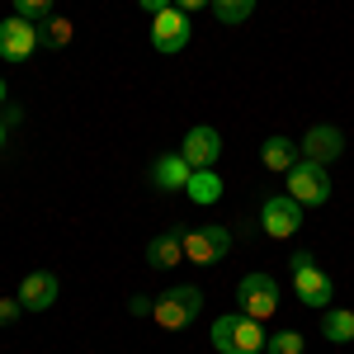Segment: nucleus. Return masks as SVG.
<instances>
[{
	"label": "nucleus",
	"instance_id": "1",
	"mask_svg": "<svg viewBox=\"0 0 354 354\" xmlns=\"http://www.w3.org/2000/svg\"><path fill=\"white\" fill-rule=\"evenodd\" d=\"M208 335H213V350H218V354H265V340H270L265 322H255V317H241V312H232V317H218Z\"/></svg>",
	"mask_w": 354,
	"mask_h": 354
},
{
	"label": "nucleus",
	"instance_id": "2",
	"mask_svg": "<svg viewBox=\"0 0 354 354\" xmlns=\"http://www.w3.org/2000/svg\"><path fill=\"white\" fill-rule=\"evenodd\" d=\"M288 274H293V293H298L307 307H322V312H326L330 298H335V283H330L326 270H317V255H312V250H293V255H288Z\"/></svg>",
	"mask_w": 354,
	"mask_h": 354
},
{
	"label": "nucleus",
	"instance_id": "3",
	"mask_svg": "<svg viewBox=\"0 0 354 354\" xmlns=\"http://www.w3.org/2000/svg\"><path fill=\"white\" fill-rule=\"evenodd\" d=\"M198 312H203V293H198L194 283H180V288L161 293L156 307H151V317H156V326H161V330H185Z\"/></svg>",
	"mask_w": 354,
	"mask_h": 354
},
{
	"label": "nucleus",
	"instance_id": "4",
	"mask_svg": "<svg viewBox=\"0 0 354 354\" xmlns=\"http://www.w3.org/2000/svg\"><path fill=\"white\" fill-rule=\"evenodd\" d=\"M302 222H307V208H302L298 198H288V194H270V198L260 203V232L274 236V241L298 236Z\"/></svg>",
	"mask_w": 354,
	"mask_h": 354
},
{
	"label": "nucleus",
	"instance_id": "5",
	"mask_svg": "<svg viewBox=\"0 0 354 354\" xmlns=\"http://www.w3.org/2000/svg\"><path fill=\"white\" fill-rule=\"evenodd\" d=\"M283 194L288 198H298L302 208H317V203H326L330 198V175H326V165H317V161H298L288 175H283Z\"/></svg>",
	"mask_w": 354,
	"mask_h": 354
},
{
	"label": "nucleus",
	"instance_id": "6",
	"mask_svg": "<svg viewBox=\"0 0 354 354\" xmlns=\"http://www.w3.org/2000/svg\"><path fill=\"white\" fill-rule=\"evenodd\" d=\"M236 307H241V317L270 322L274 312H279V283H274L270 274H245L241 283H236Z\"/></svg>",
	"mask_w": 354,
	"mask_h": 354
},
{
	"label": "nucleus",
	"instance_id": "7",
	"mask_svg": "<svg viewBox=\"0 0 354 354\" xmlns=\"http://www.w3.org/2000/svg\"><path fill=\"white\" fill-rule=\"evenodd\" d=\"M189 15L180 10V5H170V10H161V15H151V48L156 53H185L189 48Z\"/></svg>",
	"mask_w": 354,
	"mask_h": 354
},
{
	"label": "nucleus",
	"instance_id": "8",
	"mask_svg": "<svg viewBox=\"0 0 354 354\" xmlns=\"http://www.w3.org/2000/svg\"><path fill=\"white\" fill-rule=\"evenodd\" d=\"M38 24L33 19H19V15H10V19H0V62H28V57L38 53Z\"/></svg>",
	"mask_w": 354,
	"mask_h": 354
},
{
	"label": "nucleus",
	"instance_id": "9",
	"mask_svg": "<svg viewBox=\"0 0 354 354\" xmlns=\"http://www.w3.org/2000/svg\"><path fill=\"white\" fill-rule=\"evenodd\" d=\"M232 250V232L227 227H198V232H185V260L189 265H218Z\"/></svg>",
	"mask_w": 354,
	"mask_h": 354
},
{
	"label": "nucleus",
	"instance_id": "10",
	"mask_svg": "<svg viewBox=\"0 0 354 354\" xmlns=\"http://www.w3.org/2000/svg\"><path fill=\"white\" fill-rule=\"evenodd\" d=\"M298 151H302V161L330 165L340 151H345V133H340L335 123H312V128L298 137Z\"/></svg>",
	"mask_w": 354,
	"mask_h": 354
},
{
	"label": "nucleus",
	"instance_id": "11",
	"mask_svg": "<svg viewBox=\"0 0 354 354\" xmlns=\"http://www.w3.org/2000/svg\"><path fill=\"white\" fill-rule=\"evenodd\" d=\"M180 156H185L194 170L218 165V156H222V133H218V128H208V123L189 128V133H185V142H180Z\"/></svg>",
	"mask_w": 354,
	"mask_h": 354
},
{
	"label": "nucleus",
	"instance_id": "12",
	"mask_svg": "<svg viewBox=\"0 0 354 354\" xmlns=\"http://www.w3.org/2000/svg\"><path fill=\"white\" fill-rule=\"evenodd\" d=\"M57 293H62V283H57V274L53 270H33V274H24V283H19V307L24 312H48L57 302Z\"/></svg>",
	"mask_w": 354,
	"mask_h": 354
},
{
	"label": "nucleus",
	"instance_id": "13",
	"mask_svg": "<svg viewBox=\"0 0 354 354\" xmlns=\"http://www.w3.org/2000/svg\"><path fill=\"white\" fill-rule=\"evenodd\" d=\"M194 165L180 156V151H165V156H156V165H151V185L161 194H180L185 185H189Z\"/></svg>",
	"mask_w": 354,
	"mask_h": 354
},
{
	"label": "nucleus",
	"instance_id": "14",
	"mask_svg": "<svg viewBox=\"0 0 354 354\" xmlns=\"http://www.w3.org/2000/svg\"><path fill=\"white\" fill-rule=\"evenodd\" d=\"M298 161H302V151H298V142H293V137L274 133V137H265V142H260V165H265V170H274V175H288Z\"/></svg>",
	"mask_w": 354,
	"mask_h": 354
},
{
	"label": "nucleus",
	"instance_id": "15",
	"mask_svg": "<svg viewBox=\"0 0 354 354\" xmlns=\"http://www.w3.org/2000/svg\"><path fill=\"white\" fill-rule=\"evenodd\" d=\"M180 260H185V232L180 227H170V232L147 241V265L151 270H175Z\"/></svg>",
	"mask_w": 354,
	"mask_h": 354
},
{
	"label": "nucleus",
	"instance_id": "16",
	"mask_svg": "<svg viewBox=\"0 0 354 354\" xmlns=\"http://www.w3.org/2000/svg\"><path fill=\"white\" fill-rule=\"evenodd\" d=\"M185 194H189L198 208H213V203H222V194H227V185H222V175L208 165V170H194L189 185H185Z\"/></svg>",
	"mask_w": 354,
	"mask_h": 354
},
{
	"label": "nucleus",
	"instance_id": "17",
	"mask_svg": "<svg viewBox=\"0 0 354 354\" xmlns=\"http://www.w3.org/2000/svg\"><path fill=\"white\" fill-rule=\"evenodd\" d=\"M322 335H326L330 345H350L354 340V312H345V307H326V312H322Z\"/></svg>",
	"mask_w": 354,
	"mask_h": 354
},
{
	"label": "nucleus",
	"instance_id": "18",
	"mask_svg": "<svg viewBox=\"0 0 354 354\" xmlns=\"http://www.w3.org/2000/svg\"><path fill=\"white\" fill-rule=\"evenodd\" d=\"M38 38H43V48H66V43L76 38V24H71L66 15H48V19L38 24Z\"/></svg>",
	"mask_w": 354,
	"mask_h": 354
},
{
	"label": "nucleus",
	"instance_id": "19",
	"mask_svg": "<svg viewBox=\"0 0 354 354\" xmlns=\"http://www.w3.org/2000/svg\"><path fill=\"white\" fill-rule=\"evenodd\" d=\"M213 15H218L227 28H236L255 15V0H213Z\"/></svg>",
	"mask_w": 354,
	"mask_h": 354
},
{
	"label": "nucleus",
	"instance_id": "20",
	"mask_svg": "<svg viewBox=\"0 0 354 354\" xmlns=\"http://www.w3.org/2000/svg\"><path fill=\"white\" fill-rule=\"evenodd\" d=\"M302 350H307L302 330H274L270 340H265V354H302Z\"/></svg>",
	"mask_w": 354,
	"mask_h": 354
},
{
	"label": "nucleus",
	"instance_id": "21",
	"mask_svg": "<svg viewBox=\"0 0 354 354\" xmlns=\"http://www.w3.org/2000/svg\"><path fill=\"white\" fill-rule=\"evenodd\" d=\"M15 15H19V19H33V24H43V19L53 15V0H15Z\"/></svg>",
	"mask_w": 354,
	"mask_h": 354
},
{
	"label": "nucleus",
	"instance_id": "22",
	"mask_svg": "<svg viewBox=\"0 0 354 354\" xmlns=\"http://www.w3.org/2000/svg\"><path fill=\"white\" fill-rule=\"evenodd\" d=\"M19 312H24V307H19V298H0V326H5V322H15Z\"/></svg>",
	"mask_w": 354,
	"mask_h": 354
},
{
	"label": "nucleus",
	"instance_id": "23",
	"mask_svg": "<svg viewBox=\"0 0 354 354\" xmlns=\"http://www.w3.org/2000/svg\"><path fill=\"white\" fill-rule=\"evenodd\" d=\"M151 307H156V302L142 298V293H137V298H128V312H133V317H151Z\"/></svg>",
	"mask_w": 354,
	"mask_h": 354
},
{
	"label": "nucleus",
	"instance_id": "24",
	"mask_svg": "<svg viewBox=\"0 0 354 354\" xmlns=\"http://www.w3.org/2000/svg\"><path fill=\"white\" fill-rule=\"evenodd\" d=\"M137 5H142L147 15H161V10H170V5H175V0H137Z\"/></svg>",
	"mask_w": 354,
	"mask_h": 354
},
{
	"label": "nucleus",
	"instance_id": "25",
	"mask_svg": "<svg viewBox=\"0 0 354 354\" xmlns=\"http://www.w3.org/2000/svg\"><path fill=\"white\" fill-rule=\"evenodd\" d=\"M175 5H180V10L189 15V10H203V5H213V0H175Z\"/></svg>",
	"mask_w": 354,
	"mask_h": 354
},
{
	"label": "nucleus",
	"instance_id": "26",
	"mask_svg": "<svg viewBox=\"0 0 354 354\" xmlns=\"http://www.w3.org/2000/svg\"><path fill=\"white\" fill-rule=\"evenodd\" d=\"M5 137H10V118H0V147H5Z\"/></svg>",
	"mask_w": 354,
	"mask_h": 354
},
{
	"label": "nucleus",
	"instance_id": "27",
	"mask_svg": "<svg viewBox=\"0 0 354 354\" xmlns=\"http://www.w3.org/2000/svg\"><path fill=\"white\" fill-rule=\"evenodd\" d=\"M0 104H5V81H0Z\"/></svg>",
	"mask_w": 354,
	"mask_h": 354
}]
</instances>
